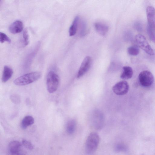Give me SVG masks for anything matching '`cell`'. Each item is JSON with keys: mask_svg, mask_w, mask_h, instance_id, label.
Segmentation results:
<instances>
[{"mask_svg": "<svg viewBox=\"0 0 155 155\" xmlns=\"http://www.w3.org/2000/svg\"><path fill=\"white\" fill-rule=\"evenodd\" d=\"M41 76V73L40 72H32L18 78L14 81V83L17 85H25L37 81Z\"/></svg>", "mask_w": 155, "mask_h": 155, "instance_id": "6da1fadb", "label": "cell"}, {"mask_svg": "<svg viewBox=\"0 0 155 155\" xmlns=\"http://www.w3.org/2000/svg\"><path fill=\"white\" fill-rule=\"evenodd\" d=\"M100 142L98 134L95 132L91 133L88 136L85 144L86 152L88 154H91L97 150Z\"/></svg>", "mask_w": 155, "mask_h": 155, "instance_id": "7a4b0ae2", "label": "cell"}, {"mask_svg": "<svg viewBox=\"0 0 155 155\" xmlns=\"http://www.w3.org/2000/svg\"><path fill=\"white\" fill-rule=\"evenodd\" d=\"M59 82L58 75L52 71H50L48 74L46 85L47 89L50 93L55 92L58 89Z\"/></svg>", "mask_w": 155, "mask_h": 155, "instance_id": "3957f363", "label": "cell"}, {"mask_svg": "<svg viewBox=\"0 0 155 155\" xmlns=\"http://www.w3.org/2000/svg\"><path fill=\"white\" fill-rule=\"evenodd\" d=\"M136 42L140 48L150 55H153L154 53L145 37L141 34H138L135 37Z\"/></svg>", "mask_w": 155, "mask_h": 155, "instance_id": "277c9868", "label": "cell"}, {"mask_svg": "<svg viewBox=\"0 0 155 155\" xmlns=\"http://www.w3.org/2000/svg\"><path fill=\"white\" fill-rule=\"evenodd\" d=\"M22 145L17 141L11 142L8 147V155H25L26 152L23 149Z\"/></svg>", "mask_w": 155, "mask_h": 155, "instance_id": "5b68a950", "label": "cell"}, {"mask_svg": "<svg viewBox=\"0 0 155 155\" xmlns=\"http://www.w3.org/2000/svg\"><path fill=\"white\" fill-rule=\"evenodd\" d=\"M138 78L140 84L144 87L150 86L154 81V77L152 74L147 70L141 72L139 74Z\"/></svg>", "mask_w": 155, "mask_h": 155, "instance_id": "8992f818", "label": "cell"}, {"mask_svg": "<svg viewBox=\"0 0 155 155\" xmlns=\"http://www.w3.org/2000/svg\"><path fill=\"white\" fill-rule=\"evenodd\" d=\"M129 89L128 84L125 81H121L117 83L112 87L114 92L119 95L126 94L128 92Z\"/></svg>", "mask_w": 155, "mask_h": 155, "instance_id": "52a82bcc", "label": "cell"}, {"mask_svg": "<svg viewBox=\"0 0 155 155\" xmlns=\"http://www.w3.org/2000/svg\"><path fill=\"white\" fill-rule=\"evenodd\" d=\"M92 63V59L91 57L87 56L83 61L80 67L77 75L78 78L84 75L89 70Z\"/></svg>", "mask_w": 155, "mask_h": 155, "instance_id": "ba28073f", "label": "cell"}, {"mask_svg": "<svg viewBox=\"0 0 155 155\" xmlns=\"http://www.w3.org/2000/svg\"><path fill=\"white\" fill-rule=\"evenodd\" d=\"M146 14L148 26L155 30V9L152 6L147 7Z\"/></svg>", "mask_w": 155, "mask_h": 155, "instance_id": "9c48e42d", "label": "cell"}, {"mask_svg": "<svg viewBox=\"0 0 155 155\" xmlns=\"http://www.w3.org/2000/svg\"><path fill=\"white\" fill-rule=\"evenodd\" d=\"M97 111V115L95 113L94 116L93 120V125L94 128L97 130H100L103 127L104 124V119L103 115L101 112Z\"/></svg>", "mask_w": 155, "mask_h": 155, "instance_id": "30bf717a", "label": "cell"}, {"mask_svg": "<svg viewBox=\"0 0 155 155\" xmlns=\"http://www.w3.org/2000/svg\"><path fill=\"white\" fill-rule=\"evenodd\" d=\"M24 28V25L22 22L17 20L14 21L9 26V31L13 34H16L21 32Z\"/></svg>", "mask_w": 155, "mask_h": 155, "instance_id": "8fae6325", "label": "cell"}, {"mask_svg": "<svg viewBox=\"0 0 155 155\" xmlns=\"http://www.w3.org/2000/svg\"><path fill=\"white\" fill-rule=\"evenodd\" d=\"M94 27L98 33L103 36L107 34L109 29L107 25L99 22L95 23Z\"/></svg>", "mask_w": 155, "mask_h": 155, "instance_id": "7c38bea8", "label": "cell"}, {"mask_svg": "<svg viewBox=\"0 0 155 155\" xmlns=\"http://www.w3.org/2000/svg\"><path fill=\"white\" fill-rule=\"evenodd\" d=\"M13 71L12 68L6 65L4 67L2 77V81L5 82L12 77Z\"/></svg>", "mask_w": 155, "mask_h": 155, "instance_id": "4fadbf2b", "label": "cell"}, {"mask_svg": "<svg viewBox=\"0 0 155 155\" xmlns=\"http://www.w3.org/2000/svg\"><path fill=\"white\" fill-rule=\"evenodd\" d=\"M123 71L120 75V78L124 80H127L131 78L133 75V70L131 67L128 66L123 68Z\"/></svg>", "mask_w": 155, "mask_h": 155, "instance_id": "5bb4252c", "label": "cell"}, {"mask_svg": "<svg viewBox=\"0 0 155 155\" xmlns=\"http://www.w3.org/2000/svg\"><path fill=\"white\" fill-rule=\"evenodd\" d=\"M34 123V119L33 117L31 116L28 115L22 119L21 123V127L22 129H25Z\"/></svg>", "mask_w": 155, "mask_h": 155, "instance_id": "9a60e30c", "label": "cell"}, {"mask_svg": "<svg viewBox=\"0 0 155 155\" xmlns=\"http://www.w3.org/2000/svg\"><path fill=\"white\" fill-rule=\"evenodd\" d=\"M79 20V17L77 16L74 19L69 30L70 36L74 35L76 33Z\"/></svg>", "mask_w": 155, "mask_h": 155, "instance_id": "2e32d148", "label": "cell"}, {"mask_svg": "<svg viewBox=\"0 0 155 155\" xmlns=\"http://www.w3.org/2000/svg\"><path fill=\"white\" fill-rule=\"evenodd\" d=\"M76 126V122L74 120H69L67 122L66 126V130L67 133L69 134H73L75 130Z\"/></svg>", "mask_w": 155, "mask_h": 155, "instance_id": "e0dca14e", "label": "cell"}, {"mask_svg": "<svg viewBox=\"0 0 155 155\" xmlns=\"http://www.w3.org/2000/svg\"><path fill=\"white\" fill-rule=\"evenodd\" d=\"M127 51L129 54L132 56H136L140 52V49L138 46L134 45L129 47L127 48Z\"/></svg>", "mask_w": 155, "mask_h": 155, "instance_id": "ac0fdd59", "label": "cell"}, {"mask_svg": "<svg viewBox=\"0 0 155 155\" xmlns=\"http://www.w3.org/2000/svg\"><path fill=\"white\" fill-rule=\"evenodd\" d=\"M147 31L150 40L152 41L155 42V30L147 26Z\"/></svg>", "mask_w": 155, "mask_h": 155, "instance_id": "d6986e66", "label": "cell"}, {"mask_svg": "<svg viewBox=\"0 0 155 155\" xmlns=\"http://www.w3.org/2000/svg\"><path fill=\"white\" fill-rule=\"evenodd\" d=\"M23 38L24 46L27 45L29 43V40L28 31L27 29H25L23 32Z\"/></svg>", "mask_w": 155, "mask_h": 155, "instance_id": "ffe728a7", "label": "cell"}, {"mask_svg": "<svg viewBox=\"0 0 155 155\" xmlns=\"http://www.w3.org/2000/svg\"><path fill=\"white\" fill-rule=\"evenodd\" d=\"M21 143L25 148L28 150H32L34 148V146L32 144L27 140H23Z\"/></svg>", "mask_w": 155, "mask_h": 155, "instance_id": "44dd1931", "label": "cell"}, {"mask_svg": "<svg viewBox=\"0 0 155 155\" xmlns=\"http://www.w3.org/2000/svg\"><path fill=\"white\" fill-rule=\"evenodd\" d=\"M0 41L1 43H3L5 41L10 43L11 40L3 32H0Z\"/></svg>", "mask_w": 155, "mask_h": 155, "instance_id": "7402d4cb", "label": "cell"}, {"mask_svg": "<svg viewBox=\"0 0 155 155\" xmlns=\"http://www.w3.org/2000/svg\"><path fill=\"white\" fill-rule=\"evenodd\" d=\"M81 25L80 35H81L83 36L86 34L87 31V25L84 21H82Z\"/></svg>", "mask_w": 155, "mask_h": 155, "instance_id": "603a6c76", "label": "cell"}, {"mask_svg": "<svg viewBox=\"0 0 155 155\" xmlns=\"http://www.w3.org/2000/svg\"><path fill=\"white\" fill-rule=\"evenodd\" d=\"M10 98L12 101L15 104H18L20 101V98L19 95L14 94L11 96Z\"/></svg>", "mask_w": 155, "mask_h": 155, "instance_id": "cb8c5ba5", "label": "cell"}, {"mask_svg": "<svg viewBox=\"0 0 155 155\" xmlns=\"http://www.w3.org/2000/svg\"><path fill=\"white\" fill-rule=\"evenodd\" d=\"M126 146L123 144L119 143L116 145L115 147V150L117 152L124 151L126 150Z\"/></svg>", "mask_w": 155, "mask_h": 155, "instance_id": "d4e9b609", "label": "cell"}]
</instances>
